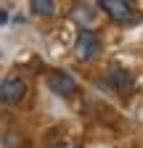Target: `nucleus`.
Masks as SVG:
<instances>
[{"mask_svg": "<svg viewBox=\"0 0 143 148\" xmlns=\"http://www.w3.org/2000/svg\"><path fill=\"white\" fill-rule=\"evenodd\" d=\"M98 53H101V37L93 29L82 27L77 34V42H74V56L80 61H96Z\"/></svg>", "mask_w": 143, "mask_h": 148, "instance_id": "nucleus-1", "label": "nucleus"}, {"mask_svg": "<svg viewBox=\"0 0 143 148\" xmlns=\"http://www.w3.org/2000/svg\"><path fill=\"white\" fill-rule=\"evenodd\" d=\"M27 95V82L21 77H6L0 82V101L13 106V103H21Z\"/></svg>", "mask_w": 143, "mask_h": 148, "instance_id": "nucleus-3", "label": "nucleus"}, {"mask_svg": "<svg viewBox=\"0 0 143 148\" xmlns=\"http://www.w3.org/2000/svg\"><path fill=\"white\" fill-rule=\"evenodd\" d=\"M48 87L61 98H69L72 92H77V79L72 77L69 71H53L48 74Z\"/></svg>", "mask_w": 143, "mask_h": 148, "instance_id": "nucleus-4", "label": "nucleus"}, {"mask_svg": "<svg viewBox=\"0 0 143 148\" xmlns=\"http://www.w3.org/2000/svg\"><path fill=\"white\" fill-rule=\"evenodd\" d=\"M32 11L37 13V16H53L56 13V3L53 0H32Z\"/></svg>", "mask_w": 143, "mask_h": 148, "instance_id": "nucleus-6", "label": "nucleus"}, {"mask_svg": "<svg viewBox=\"0 0 143 148\" xmlns=\"http://www.w3.org/2000/svg\"><path fill=\"white\" fill-rule=\"evenodd\" d=\"M109 82H111L117 90H130V87H133V77H130L124 69H117V66L109 69Z\"/></svg>", "mask_w": 143, "mask_h": 148, "instance_id": "nucleus-5", "label": "nucleus"}, {"mask_svg": "<svg viewBox=\"0 0 143 148\" xmlns=\"http://www.w3.org/2000/svg\"><path fill=\"white\" fill-rule=\"evenodd\" d=\"M6 21H8V13H6L3 8H0V24H6Z\"/></svg>", "mask_w": 143, "mask_h": 148, "instance_id": "nucleus-7", "label": "nucleus"}, {"mask_svg": "<svg viewBox=\"0 0 143 148\" xmlns=\"http://www.w3.org/2000/svg\"><path fill=\"white\" fill-rule=\"evenodd\" d=\"M98 8L109 16L111 21H119V24L135 21V8H133V3H127V0H101Z\"/></svg>", "mask_w": 143, "mask_h": 148, "instance_id": "nucleus-2", "label": "nucleus"}]
</instances>
